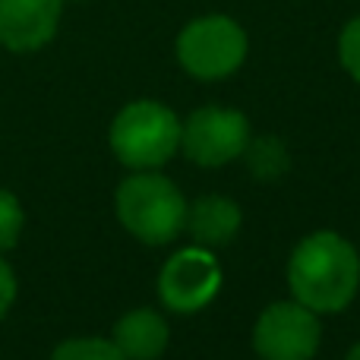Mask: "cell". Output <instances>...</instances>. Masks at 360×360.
<instances>
[{
	"label": "cell",
	"mask_w": 360,
	"mask_h": 360,
	"mask_svg": "<svg viewBox=\"0 0 360 360\" xmlns=\"http://www.w3.org/2000/svg\"><path fill=\"white\" fill-rule=\"evenodd\" d=\"M111 342L127 360H155L168 348V323L162 313L149 310V307L130 310L117 319Z\"/></svg>",
	"instance_id": "obj_9"
},
{
	"label": "cell",
	"mask_w": 360,
	"mask_h": 360,
	"mask_svg": "<svg viewBox=\"0 0 360 360\" xmlns=\"http://www.w3.org/2000/svg\"><path fill=\"white\" fill-rule=\"evenodd\" d=\"M247 57V35L228 16L193 19L177 38V60L196 79H224Z\"/></svg>",
	"instance_id": "obj_4"
},
{
	"label": "cell",
	"mask_w": 360,
	"mask_h": 360,
	"mask_svg": "<svg viewBox=\"0 0 360 360\" xmlns=\"http://www.w3.org/2000/svg\"><path fill=\"white\" fill-rule=\"evenodd\" d=\"M348 360H360V342L351 348V354H348Z\"/></svg>",
	"instance_id": "obj_16"
},
{
	"label": "cell",
	"mask_w": 360,
	"mask_h": 360,
	"mask_svg": "<svg viewBox=\"0 0 360 360\" xmlns=\"http://www.w3.org/2000/svg\"><path fill=\"white\" fill-rule=\"evenodd\" d=\"M250 143V124L234 108L205 105L180 124V149L199 168H221L243 155Z\"/></svg>",
	"instance_id": "obj_5"
},
{
	"label": "cell",
	"mask_w": 360,
	"mask_h": 360,
	"mask_svg": "<svg viewBox=\"0 0 360 360\" xmlns=\"http://www.w3.org/2000/svg\"><path fill=\"white\" fill-rule=\"evenodd\" d=\"M319 316L300 300H281L259 313L253 326V348L262 360H310L319 348Z\"/></svg>",
	"instance_id": "obj_6"
},
{
	"label": "cell",
	"mask_w": 360,
	"mask_h": 360,
	"mask_svg": "<svg viewBox=\"0 0 360 360\" xmlns=\"http://www.w3.org/2000/svg\"><path fill=\"white\" fill-rule=\"evenodd\" d=\"M117 218L136 240L162 247L186 228V202L177 184L155 171H136L117 186Z\"/></svg>",
	"instance_id": "obj_2"
},
{
	"label": "cell",
	"mask_w": 360,
	"mask_h": 360,
	"mask_svg": "<svg viewBox=\"0 0 360 360\" xmlns=\"http://www.w3.org/2000/svg\"><path fill=\"white\" fill-rule=\"evenodd\" d=\"M63 0H0V44L38 51L54 38Z\"/></svg>",
	"instance_id": "obj_8"
},
{
	"label": "cell",
	"mask_w": 360,
	"mask_h": 360,
	"mask_svg": "<svg viewBox=\"0 0 360 360\" xmlns=\"http://www.w3.org/2000/svg\"><path fill=\"white\" fill-rule=\"evenodd\" d=\"M338 57H342L345 70L360 82V16L345 25L342 38H338Z\"/></svg>",
	"instance_id": "obj_14"
},
{
	"label": "cell",
	"mask_w": 360,
	"mask_h": 360,
	"mask_svg": "<svg viewBox=\"0 0 360 360\" xmlns=\"http://www.w3.org/2000/svg\"><path fill=\"white\" fill-rule=\"evenodd\" d=\"M22 224H25L22 202L10 190H0V253L16 247L19 234H22Z\"/></svg>",
	"instance_id": "obj_13"
},
{
	"label": "cell",
	"mask_w": 360,
	"mask_h": 360,
	"mask_svg": "<svg viewBox=\"0 0 360 360\" xmlns=\"http://www.w3.org/2000/svg\"><path fill=\"white\" fill-rule=\"evenodd\" d=\"M51 360H127L108 338H67L54 348Z\"/></svg>",
	"instance_id": "obj_12"
},
{
	"label": "cell",
	"mask_w": 360,
	"mask_h": 360,
	"mask_svg": "<svg viewBox=\"0 0 360 360\" xmlns=\"http://www.w3.org/2000/svg\"><path fill=\"white\" fill-rule=\"evenodd\" d=\"M186 228L199 247H224L240 228V205L228 196H202L186 209Z\"/></svg>",
	"instance_id": "obj_10"
},
{
	"label": "cell",
	"mask_w": 360,
	"mask_h": 360,
	"mask_svg": "<svg viewBox=\"0 0 360 360\" xmlns=\"http://www.w3.org/2000/svg\"><path fill=\"white\" fill-rule=\"evenodd\" d=\"M294 300L313 313H338L360 288V256L335 231H316L294 247L288 262Z\"/></svg>",
	"instance_id": "obj_1"
},
{
	"label": "cell",
	"mask_w": 360,
	"mask_h": 360,
	"mask_svg": "<svg viewBox=\"0 0 360 360\" xmlns=\"http://www.w3.org/2000/svg\"><path fill=\"white\" fill-rule=\"evenodd\" d=\"M13 300H16V275H13V269L6 266L4 259H0V319L10 313Z\"/></svg>",
	"instance_id": "obj_15"
},
{
	"label": "cell",
	"mask_w": 360,
	"mask_h": 360,
	"mask_svg": "<svg viewBox=\"0 0 360 360\" xmlns=\"http://www.w3.org/2000/svg\"><path fill=\"white\" fill-rule=\"evenodd\" d=\"M111 149L133 171L162 168L180 149L177 114L158 101H133L114 117Z\"/></svg>",
	"instance_id": "obj_3"
},
{
	"label": "cell",
	"mask_w": 360,
	"mask_h": 360,
	"mask_svg": "<svg viewBox=\"0 0 360 360\" xmlns=\"http://www.w3.org/2000/svg\"><path fill=\"white\" fill-rule=\"evenodd\" d=\"M221 288V269L209 247H186L165 262L158 275V294L174 313H196Z\"/></svg>",
	"instance_id": "obj_7"
},
{
	"label": "cell",
	"mask_w": 360,
	"mask_h": 360,
	"mask_svg": "<svg viewBox=\"0 0 360 360\" xmlns=\"http://www.w3.org/2000/svg\"><path fill=\"white\" fill-rule=\"evenodd\" d=\"M247 165H250V174L259 177V180H275L288 171L291 158H288V149L281 146L278 136H259V139H250L247 149Z\"/></svg>",
	"instance_id": "obj_11"
}]
</instances>
